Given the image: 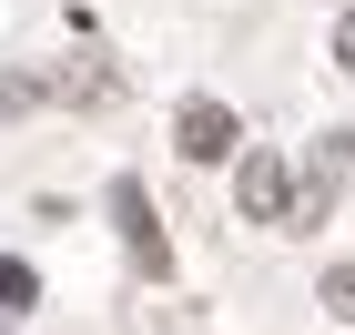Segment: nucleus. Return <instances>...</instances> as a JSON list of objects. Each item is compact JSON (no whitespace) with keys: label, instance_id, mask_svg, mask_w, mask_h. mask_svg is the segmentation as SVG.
Segmentation results:
<instances>
[{"label":"nucleus","instance_id":"nucleus-7","mask_svg":"<svg viewBox=\"0 0 355 335\" xmlns=\"http://www.w3.org/2000/svg\"><path fill=\"white\" fill-rule=\"evenodd\" d=\"M41 102H51L41 71H0V112H41Z\"/></svg>","mask_w":355,"mask_h":335},{"label":"nucleus","instance_id":"nucleus-2","mask_svg":"<svg viewBox=\"0 0 355 335\" xmlns=\"http://www.w3.org/2000/svg\"><path fill=\"white\" fill-rule=\"evenodd\" d=\"M173 153H183V163H234V153H244L234 102H223V92H183V102H173Z\"/></svg>","mask_w":355,"mask_h":335},{"label":"nucleus","instance_id":"nucleus-1","mask_svg":"<svg viewBox=\"0 0 355 335\" xmlns=\"http://www.w3.org/2000/svg\"><path fill=\"white\" fill-rule=\"evenodd\" d=\"M295 183H304V163H284L274 142H244L234 153V203H244V223H295Z\"/></svg>","mask_w":355,"mask_h":335},{"label":"nucleus","instance_id":"nucleus-4","mask_svg":"<svg viewBox=\"0 0 355 335\" xmlns=\"http://www.w3.org/2000/svg\"><path fill=\"white\" fill-rule=\"evenodd\" d=\"M41 82H51V102H82V112H102L112 92H122V71H112V61H51Z\"/></svg>","mask_w":355,"mask_h":335},{"label":"nucleus","instance_id":"nucleus-3","mask_svg":"<svg viewBox=\"0 0 355 335\" xmlns=\"http://www.w3.org/2000/svg\"><path fill=\"white\" fill-rule=\"evenodd\" d=\"M112 223H122V254H132L142 275L163 284V275H173V244H163V223H153V194H142L132 173H122V183H112Z\"/></svg>","mask_w":355,"mask_h":335},{"label":"nucleus","instance_id":"nucleus-8","mask_svg":"<svg viewBox=\"0 0 355 335\" xmlns=\"http://www.w3.org/2000/svg\"><path fill=\"white\" fill-rule=\"evenodd\" d=\"M335 71H355V10L335 21Z\"/></svg>","mask_w":355,"mask_h":335},{"label":"nucleus","instance_id":"nucleus-6","mask_svg":"<svg viewBox=\"0 0 355 335\" xmlns=\"http://www.w3.org/2000/svg\"><path fill=\"white\" fill-rule=\"evenodd\" d=\"M315 305H325L335 325H355V264H325V275H315Z\"/></svg>","mask_w":355,"mask_h":335},{"label":"nucleus","instance_id":"nucleus-5","mask_svg":"<svg viewBox=\"0 0 355 335\" xmlns=\"http://www.w3.org/2000/svg\"><path fill=\"white\" fill-rule=\"evenodd\" d=\"M31 305H41V275H31L21 254H0V325H21Z\"/></svg>","mask_w":355,"mask_h":335}]
</instances>
